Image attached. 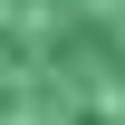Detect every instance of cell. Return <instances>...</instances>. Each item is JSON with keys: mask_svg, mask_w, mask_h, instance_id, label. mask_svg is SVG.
Returning <instances> with one entry per match:
<instances>
[{"mask_svg": "<svg viewBox=\"0 0 125 125\" xmlns=\"http://www.w3.org/2000/svg\"><path fill=\"white\" fill-rule=\"evenodd\" d=\"M0 125H125V0H0Z\"/></svg>", "mask_w": 125, "mask_h": 125, "instance_id": "6da1fadb", "label": "cell"}]
</instances>
